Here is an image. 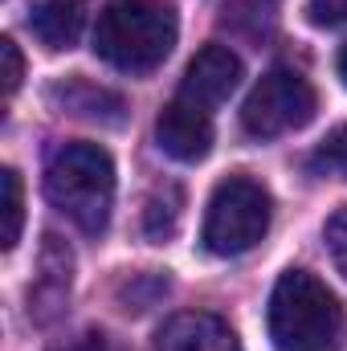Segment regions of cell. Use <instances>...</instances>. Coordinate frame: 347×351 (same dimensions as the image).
Instances as JSON below:
<instances>
[{"mask_svg": "<svg viewBox=\"0 0 347 351\" xmlns=\"http://www.w3.org/2000/svg\"><path fill=\"white\" fill-rule=\"evenodd\" d=\"M0 58H4V98H12L16 86H21V78H25V58H21V49H16L12 37L0 41Z\"/></svg>", "mask_w": 347, "mask_h": 351, "instance_id": "obj_17", "label": "cell"}, {"mask_svg": "<svg viewBox=\"0 0 347 351\" xmlns=\"http://www.w3.org/2000/svg\"><path fill=\"white\" fill-rule=\"evenodd\" d=\"M29 29L53 53L58 49H74L82 29H86V0H41V4H33Z\"/></svg>", "mask_w": 347, "mask_h": 351, "instance_id": "obj_11", "label": "cell"}, {"mask_svg": "<svg viewBox=\"0 0 347 351\" xmlns=\"http://www.w3.org/2000/svg\"><path fill=\"white\" fill-rule=\"evenodd\" d=\"M156 351H241V348H237V335L229 331L225 319L204 315V311H188V315H176L160 327Z\"/></svg>", "mask_w": 347, "mask_h": 351, "instance_id": "obj_8", "label": "cell"}, {"mask_svg": "<svg viewBox=\"0 0 347 351\" xmlns=\"http://www.w3.org/2000/svg\"><path fill=\"white\" fill-rule=\"evenodd\" d=\"M176 225H180V188H164V192H156L152 200H147V217H143V229H147V237L152 241H168L176 233Z\"/></svg>", "mask_w": 347, "mask_h": 351, "instance_id": "obj_13", "label": "cell"}, {"mask_svg": "<svg viewBox=\"0 0 347 351\" xmlns=\"http://www.w3.org/2000/svg\"><path fill=\"white\" fill-rule=\"evenodd\" d=\"M270 217H274V200L258 180L229 176L208 196L200 241L213 258H241L270 233Z\"/></svg>", "mask_w": 347, "mask_h": 351, "instance_id": "obj_4", "label": "cell"}, {"mask_svg": "<svg viewBox=\"0 0 347 351\" xmlns=\"http://www.w3.org/2000/svg\"><path fill=\"white\" fill-rule=\"evenodd\" d=\"M307 16L319 29H335L347 25V0H307Z\"/></svg>", "mask_w": 347, "mask_h": 351, "instance_id": "obj_16", "label": "cell"}, {"mask_svg": "<svg viewBox=\"0 0 347 351\" xmlns=\"http://www.w3.org/2000/svg\"><path fill=\"white\" fill-rule=\"evenodd\" d=\"M323 241H327V254H331L335 269L347 278V204L327 217V225H323Z\"/></svg>", "mask_w": 347, "mask_h": 351, "instance_id": "obj_15", "label": "cell"}, {"mask_svg": "<svg viewBox=\"0 0 347 351\" xmlns=\"http://www.w3.org/2000/svg\"><path fill=\"white\" fill-rule=\"evenodd\" d=\"M241 82V58L229 49V45H204L192 62H188V74L180 82V94L217 110Z\"/></svg>", "mask_w": 347, "mask_h": 351, "instance_id": "obj_7", "label": "cell"}, {"mask_svg": "<svg viewBox=\"0 0 347 351\" xmlns=\"http://www.w3.org/2000/svg\"><path fill=\"white\" fill-rule=\"evenodd\" d=\"M180 25L160 0H106L94 25V53L123 74H152L168 62Z\"/></svg>", "mask_w": 347, "mask_h": 351, "instance_id": "obj_3", "label": "cell"}, {"mask_svg": "<svg viewBox=\"0 0 347 351\" xmlns=\"http://www.w3.org/2000/svg\"><path fill=\"white\" fill-rule=\"evenodd\" d=\"M315 90L298 70H270L250 90L241 106V127L254 139H278L290 131H302L315 119Z\"/></svg>", "mask_w": 347, "mask_h": 351, "instance_id": "obj_5", "label": "cell"}, {"mask_svg": "<svg viewBox=\"0 0 347 351\" xmlns=\"http://www.w3.org/2000/svg\"><path fill=\"white\" fill-rule=\"evenodd\" d=\"M53 351H115V343L106 335H82V339H74L66 348H53Z\"/></svg>", "mask_w": 347, "mask_h": 351, "instance_id": "obj_18", "label": "cell"}, {"mask_svg": "<svg viewBox=\"0 0 347 351\" xmlns=\"http://www.w3.org/2000/svg\"><path fill=\"white\" fill-rule=\"evenodd\" d=\"M339 78H344V86H347V45H344V53H339Z\"/></svg>", "mask_w": 347, "mask_h": 351, "instance_id": "obj_19", "label": "cell"}, {"mask_svg": "<svg viewBox=\"0 0 347 351\" xmlns=\"http://www.w3.org/2000/svg\"><path fill=\"white\" fill-rule=\"evenodd\" d=\"M156 143L180 164H200L213 152V110L176 90V98L156 119Z\"/></svg>", "mask_w": 347, "mask_h": 351, "instance_id": "obj_6", "label": "cell"}, {"mask_svg": "<svg viewBox=\"0 0 347 351\" xmlns=\"http://www.w3.org/2000/svg\"><path fill=\"white\" fill-rule=\"evenodd\" d=\"M45 200L86 237L110 225L115 208V160L98 143H62L45 164Z\"/></svg>", "mask_w": 347, "mask_h": 351, "instance_id": "obj_2", "label": "cell"}, {"mask_svg": "<svg viewBox=\"0 0 347 351\" xmlns=\"http://www.w3.org/2000/svg\"><path fill=\"white\" fill-rule=\"evenodd\" d=\"M0 213H4V229H0V245L12 250L21 241V225H25V188H21V176L16 168H4L0 172Z\"/></svg>", "mask_w": 347, "mask_h": 351, "instance_id": "obj_12", "label": "cell"}, {"mask_svg": "<svg viewBox=\"0 0 347 351\" xmlns=\"http://www.w3.org/2000/svg\"><path fill=\"white\" fill-rule=\"evenodd\" d=\"M270 343L278 351H339L344 343V306L307 269H286L274 282L265 306Z\"/></svg>", "mask_w": 347, "mask_h": 351, "instance_id": "obj_1", "label": "cell"}, {"mask_svg": "<svg viewBox=\"0 0 347 351\" xmlns=\"http://www.w3.org/2000/svg\"><path fill=\"white\" fill-rule=\"evenodd\" d=\"M70 274H74V258L58 237H45V254H41V278L37 290H29V315H37L41 323H49L66 298H70Z\"/></svg>", "mask_w": 347, "mask_h": 351, "instance_id": "obj_10", "label": "cell"}, {"mask_svg": "<svg viewBox=\"0 0 347 351\" xmlns=\"http://www.w3.org/2000/svg\"><path fill=\"white\" fill-rule=\"evenodd\" d=\"M49 102L62 110V114H78L90 123H106V127H119L123 123V98L115 90H102L86 82V78H66V82H53L49 86Z\"/></svg>", "mask_w": 347, "mask_h": 351, "instance_id": "obj_9", "label": "cell"}, {"mask_svg": "<svg viewBox=\"0 0 347 351\" xmlns=\"http://www.w3.org/2000/svg\"><path fill=\"white\" fill-rule=\"evenodd\" d=\"M311 168L323 172V176H339V180H347V127L331 131V135L319 143V152L311 156Z\"/></svg>", "mask_w": 347, "mask_h": 351, "instance_id": "obj_14", "label": "cell"}]
</instances>
